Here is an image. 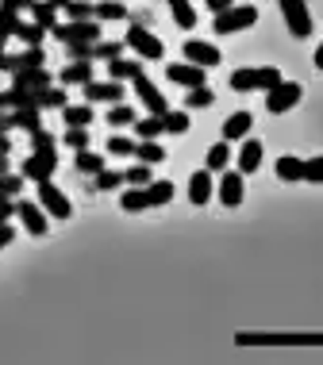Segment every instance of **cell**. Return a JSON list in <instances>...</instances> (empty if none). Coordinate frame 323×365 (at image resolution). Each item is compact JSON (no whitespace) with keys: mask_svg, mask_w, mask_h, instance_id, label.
Segmentation results:
<instances>
[{"mask_svg":"<svg viewBox=\"0 0 323 365\" xmlns=\"http://www.w3.org/2000/svg\"><path fill=\"white\" fill-rule=\"evenodd\" d=\"M281 81V70L277 66H250V70H235L227 77V85L235 93H266Z\"/></svg>","mask_w":323,"mask_h":365,"instance_id":"obj_1","label":"cell"},{"mask_svg":"<svg viewBox=\"0 0 323 365\" xmlns=\"http://www.w3.org/2000/svg\"><path fill=\"white\" fill-rule=\"evenodd\" d=\"M254 24H258V8L254 4H231L212 16V31H220V35H239Z\"/></svg>","mask_w":323,"mask_h":365,"instance_id":"obj_2","label":"cell"},{"mask_svg":"<svg viewBox=\"0 0 323 365\" xmlns=\"http://www.w3.org/2000/svg\"><path fill=\"white\" fill-rule=\"evenodd\" d=\"M123 43L131 46V51L143 58V62H162V58H165V46H162V38L154 35V31H146V27L139 24V19H135V24L127 27Z\"/></svg>","mask_w":323,"mask_h":365,"instance_id":"obj_3","label":"cell"},{"mask_svg":"<svg viewBox=\"0 0 323 365\" xmlns=\"http://www.w3.org/2000/svg\"><path fill=\"white\" fill-rule=\"evenodd\" d=\"M51 35L58 43H101V19H66V24H54Z\"/></svg>","mask_w":323,"mask_h":365,"instance_id":"obj_4","label":"cell"},{"mask_svg":"<svg viewBox=\"0 0 323 365\" xmlns=\"http://www.w3.org/2000/svg\"><path fill=\"white\" fill-rule=\"evenodd\" d=\"M300 96H304V85L281 77L273 88H266V112L270 115H285V112H292V108L300 104Z\"/></svg>","mask_w":323,"mask_h":365,"instance_id":"obj_5","label":"cell"},{"mask_svg":"<svg viewBox=\"0 0 323 365\" xmlns=\"http://www.w3.org/2000/svg\"><path fill=\"white\" fill-rule=\"evenodd\" d=\"M54 170H58V154L54 150H31L24 158V162H19V173L27 177V181H51L54 177Z\"/></svg>","mask_w":323,"mask_h":365,"instance_id":"obj_6","label":"cell"},{"mask_svg":"<svg viewBox=\"0 0 323 365\" xmlns=\"http://www.w3.org/2000/svg\"><path fill=\"white\" fill-rule=\"evenodd\" d=\"M281 4V16H285V27L292 38H308L312 35V12L304 0H277Z\"/></svg>","mask_w":323,"mask_h":365,"instance_id":"obj_7","label":"cell"},{"mask_svg":"<svg viewBox=\"0 0 323 365\" xmlns=\"http://www.w3.org/2000/svg\"><path fill=\"white\" fill-rule=\"evenodd\" d=\"M35 189H39V204L46 208V215H54V220H70V215H73L70 196H66L62 189H58L54 181H39Z\"/></svg>","mask_w":323,"mask_h":365,"instance_id":"obj_8","label":"cell"},{"mask_svg":"<svg viewBox=\"0 0 323 365\" xmlns=\"http://www.w3.org/2000/svg\"><path fill=\"white\" fill-rule=\"evenodd\" d=\"M16 215L19 223H24L27 235H35V239H43L46 231H51V220H46V208L39 200H16Z\"/></svg>","mask_w":323,"mask_h":365,"instance_id":"obj_9","label":"cell"},{"mask_svg":"<svg viewBox=\"0 0 323 365\" xmlns=\"http://www.w3.org/2000/svg\"><path fill=\"white\" fill-rule=\"evenodd\" d=\"M131 88H135V96L143 101V108H146L150 115H165V112H170V101H165V96L158 93V85H154L146 73H139V77H135V81H131Z\"/></svg>","mask_w":323,"mask_h":365,"instance_id":"obj_10","label":"cell"},{"mask_svg":"<svg viewBox=\"0 0 323 365\" xmlns=\"http://www.w3.org/2000/svg\"><path fill=\"white\" fill-rule=\"evenodd\" d=\"M35 66H46V51L43 46H27L19 54H0V73H19V70H35Z\"/></svg>","mask_w":323,"mask_h":365,"instance_id":"obj_11","label":"cell"},{"mask_svg":"<svg viewBox=\"0 0 323 365\" xmlns=\"http://www.w3.org/2000/svg\"><path fill=\"white\" fill-rule=\"evenodd\" d=\"M215 192H220V204H223V208H239L242 196H247L242 173H239V170H223L220 181H215Z\"/></svg>","mask_w":323,"mask_h":365,"instance_id":"obj_12","label":"cell"},{"mask_svg":"<svg viewBox=\"0 0 323 365\" xmlns=\"http://www.w3.org/2000/svg\"><path fill=\"white\" fill-rule=\"evenodd\" d=\"M81 93H85V101L89 104H120L123 96H127V88L123 81H89V85H81Z\"/></svg>","mask_w":323,"mask_h":365,"instance_id":"obj_13","label":"cell"},{"mask_svg":"<svg viewBox=\"0 0 323 365\" xmlns=\"http://www.w3.org/2000/svg\"><path fill=\"white\" fill-rule=\"evenodd\" d=\"M208 70L197 62H170L165 66V77H170L173 85H181V88H197V85H208V77H204Z\"/></svg>","mask_w":323,"mask_h":365,"instance_id":"obj_14","label":"cell"},{"mask_svg":"<svg viewBox=\"0 0 323 365\" xmlns=\"http://www.w3.org/2000/svg\"><path fill=\"white\" fill-rule=\"evenodd\" d=\"M181 54H185V62H197V66H204V70H215L220 66V46L215 43H204V38H189V43L181 46Z\"/></svg>","mask_w":323,"mask_h":365,"instance_id":"obj_15","label":"cell"},{"mask_svg":"<svg viewBox=\"0 0 323 365\" xmlns=\"http://www.w3.org/2000/svg\"><path fill=\"white\" fill-rule=\"evenodd\" d=\"M212 189H215L212 170H197V173L189 177V200L197 204V208H204V204L212 200Z\"/></svg>","mask_w":323,"mask_h":365,"instance_id":"obj_16","label":"cell"},{"mask_svg":"<svg viewBox=\"0 0 323 365\" xmlns=\"http://www.w3.org/2000/svg\"><path fill=\"white\" fill-rule=\"evenodd\" d=\"M273 173H277V181H285V185L304 181V158H297V154H281V158H277V165H273Z\"/></svg>","mask_w":323,"mask_h":365,"instance_id":"obj_17","label":"cell"},{"mask_svg":"<svg viewBox=\"0 0 323 365\" xmlns=\"http://www.w3.org/2000/svg\"><path fill=\"white\" fill-rule=\"evenodd\" d=\"M143 73V58L135 54V58H112V62H108V77H112V81H135V77Z\"/></svg>","mask_w":323,"mask_h":365,"instance_id":"obj_18","label":"cell"},{"mask_svg":"<svg viewBox=\"0 0 323 365\" xmlns=\"http://www.w3.org/2000/svg\"><path fill=\"white\" fill-rule=\"evenodd\" d=\"M46 85H54V77L46 66H35V70H19L12 73V88H46Z\"/></svg>","mask_w":323,"mask_h":365,"instance_id":"obj_19","label":"cell"},{"mask_svg":"<svg viewBox=\"0 0 323 365\" xmlns=\"http://www.w3.org/2000/svg\"><path fill=\"white\" fill-rule=\"evenodd\" d=\"M262 154H266V150H262V143H258V139H242L239 154H235V158H239V173L247 177V173L258 170V165H262Z\"/></svg>","mask_w":323,"mask_h":365,"instance_id":"obj_20","label":"cell"},{"mask_svg":"<svg viewBox=\"0 0 323 365\" xmlns=\"http://www.w3.org/2000/svg\"><path fill=\"white\" fill-rule=\"evenodd\" d=\"M250 127H254V115L250 112H235V115L223 120V139L239 143V139H247V135H250Z\"/></svg>","mask_w":323,"mask_h":365,"instance_id":"obj_21","label":"cell"},{"mask_svg":"<svg viewBox=\"0 0 323 365\" xmlns=\"http://www.w3.org/2000/svg\"><path fill=\"white\" fill-rule=\"evenodd\" d=\"M227 165H231V143H227V139L212 143V146H208V154H204V170H212V173H223Z\"/></svg>","mask_w":323,"mask_h":365,"instance_id":"obj_22","label":"cell"},{"mask_svg":"<svg viewBox=\"0 0 323 365\" xmlns=\"http://www.w3.org/2000/svg\"><path fill=\"white\" fill-rule=\"evenodd\" d=\"M58 81H62V85H89L93 81V62H70V66H62Z\"/></svg>","mask_w":323,"mask_h":365,"instance_id":"obj_23","label":"cell"},{"mask_svg":"<svg viewBox=\"0 0 323 365\" xmlns=\"http://www.w3.org/2000/svg\"><path fill=\"white\" fill-rule=\"evenodd\" d=\"M66 104H70V96H66L62 88H54V85L35 88V108H39V112H46V108H58V112H62Z\"/></svg>","mask_w":323,"mask_h":365,"instance_id":"obj_24","label":"cell"},{"mask_svg":"<svg viewBox=\"0 0 323 365\" xmlns=\"http://www.w3.org/2000/svg\"><path fill=\"white\" fill-rule=\"evenodd\" d=\"M131 158H135V162H146V165H158V162H165V150H162L158 139H139Z\"/></svg>","mask_w":323,"mask_h":365,"instance_id":"obj_25","label":"cell"},{"mask_svg":"<svg viewBox=\"0 0 323 365\" xmlns=\"http://www.w3.org/2000/svg\"><path fill=\"white\" fill-rule=\"evenodd\" d=\"M62 123L66 127H89L93 123V104L85 101V104H66L62 108Z\"/></svg>","mask_w":323,"mask_h":365,"instance_id":"obj_26","label":"cell"},{"mask_svg":"<svg viewBox=\"0 0 323 365\" xmlns=\"http://www.w3.org/2000/svg\"><path fill=\"white\" fill-rule=\"evenodd\" d=\"M170 12L178 19L181 31H193V27H197V8H193V0H170Z\"/></svg>","mask_w":323,"mask_h":365,"instance_id":"obj_27","label":"cell"},{"mask_svg":"<svg viewBox=\"0 0 323 365\" xmlns=\"http://www.w3.org/2000/svg\"><path fill=\"white\" fill-rule=\"evenodd\" d=\"M73 165H77V173L96 177V173L104 170V154H93L89 146H85V150H73Z\"/></svg>","mask_w":323,"mask_h":365,"instance_id":"obj_28","label":"cell"},{"mask_svg":"<svg viewBox=\"0 0 323 365\" xmlns=\"http://www.w3.org/2000/svg\"><path fill=\"white\" fill-rule=\"evenodd\" d=\"M16 38H19L24 46H43V38H46V27H43V24H35V19H31V24H27V19H19V27H16Z\"/></svg>","mask_w":323,"mask_h":365,"instance_id":"obj_29","label":"cell"},{"mask_svg":"<svg viewBox=\"0 0 323 365\" xmlns=\"http://www.w3.org/2000/svg\"><path fill=\"white\" fill-rule=\"evenodd\" d=\"M135 139H158V135H165V127H162V115H150L146 112L143 120H135Z\"/></svg>","mask_w":323,"mask_h":365,"instance_id":"obj_30","label":"cell"},{"mask_svg":"<svg viewBox=\"0 0 323 365\" xmlns=\"http://www.w3.org/2000/svg\"><path fill=\"white\" fill-rule=\"evenodd\" d=\"M12 120H16V127L19 131H39V127H43V112H39V108H12Z\"/></svg>","mask_w":323,"mask_h":365,"instance_id":"obj_31","label":"cell"},{"mask_svg":"<svg viewBox=\"0 0 323 365\" xmlns=\"http://www.w3.org/2000/svg\"><path fill=\"white\" fill-rule=\"evenodd\" d=\"M173 200V181H150L146 185V204L150 208H162V204Z\"/></svg>","mask_w":323,"mask_h":365,"instance_id":"obj_32","label":"cell"},{"mask_svg":"<svg viewBox=\"0 0 323 365\" xmlns=\"http://www.w3.org/2000/svg\"><path fill=\"white\" fill-rule=\"evenodd\" d=\"M96 19H101V24L127 19V4H123V0H96Z\"/></svg>","mask_w":323,"mask_h":365,"instance_id":"obj_33","label":"cell"},{"mask_svg":"<svg viewBox=\"0 0 323 365\" xmlns=\"http://www.w3.org/2000/svg\"><path fill=\"white\" fill-rule=\"evenodd\" d=\"M120 185H127V181H123V173H116V170H108V165H104V170L93 177L89 189H93V192H112V189H120Z\"/></svg>","mask_w":323,"mask_h":365,"instance_id":"obj_34","label":"cell"},{"mask_svg":"<svg viewBox=\"0 0 323 365\" xmlns=\"http://www.w3.org/2000/svg\"><path fill=\"white\" fill-rule=\"evenodd\" d=\"M123 46L127 43H104V38H101V43L89 46V62H112V58L123 54Z\"/></svg>","mask_w":323,"mask_h":365,"instance_id":"obj_35","label":"cell"},{"mask_svg":"<svg viewBox=\"0 0 323 365\" xmlns=\"http://www.w3.org/2000/svg\"><path fill=\"white\" fill-rule=\"evenodd\" d=\"M135 120H139V115H135V108H131V104H123V101L108 108V123H112L116 131H120V127H131Z\"/></svg>","mask_w":323,"mask_h":365,"instance_id":"obj_36","label":"cell"},{"mask_svg":"<svg viewBox=\"0 0 323 365\" xmlns=\"http://www.w3.org/2000/svg\"><path fill=\"white\" fill-rule=\"evenodd\" d=\"M31 19H35V24H43L46 31H51V27L58 24V8L51 4V0H35V4H31Z\"/></svg>","mask_w":323,"mask_h":365,"instance_id":"obj_37","label":"cell"},{"mask_svg":"<svg viewBox=\"0 0 323 365\" xmlns=\"http://www.w3.org/2000/svg\"><path fill=\"white\" fill-rule=\"evenodd\" d=\"M24 173H4L0 177V200H19V192H24Z\"/></svg>","mask_w":323,"mask_h":365,"instance_id":"obj_38","label":"cell"},{"mask_svg":"<svg viewBox=\"0 0 323 365\" xmlns=\"http://www.w3.org/2000/svg\"><path fill=\"white\" fill-rule=\"evenodd\" d=\"M162 127H165L170 135H185V131L193 127V120H189V112H173V108H170V112L162 115Z\"/></svg>","mask_w":323,"mask_h":365,"instance_id":"obj_39","label":"cell"},{"mask_svg":"<svg viewBox=\"0 0 323 365\" xmlns=\"http://www.w3.org/2000/svg\"><path fill=\"white\" fill-rule=\"evenodd\" d=\"M120 208L123 212H146V208H150V204H146V189H139V185H135V189H127L120 196Z\"/></svg>","mask_w":323,"mask_h":365,"instance_id":"obj_40","label":"cell"},{"mask_svg":"<svg viewBox=\"0 0 323 365\" xmlns=\"http://www.w3.org/2000/svg\"><path fill=\"white\" fill-rule=\"evenodd\" d=\"M123 181H127V185H139V189H146V185L154 181V177H150V165H146V162H135L131 170H123Z\"/></svg>","mask_w":323,"mask_h":365,"instance_id":"obj_41","label":"cell"},{"mask_svg":"<svg viewBox=\"0 0 323 365\" xmlns=\"http://www.w3.org/2000/svg\"><path fill=\"white\" fill-rule=\"evenodd\" d=\"M66 16L70 19H96V0H70Z\"/></svg>","mask_w":323,"mask_h":365,"instance_id":"obj_42","label":"cell"},{"mask_svg":"<svg viewBox=\"0 0 323 365\" xmlns=\"http://www.w3.org/2000/svg\"><path fill=\"white\" fill-rule=\"evenodd\" d=\"M212 101H215V93L208 85H197V88L185 93V104H189V108H212Z\"/></svg>","mask_w":323,"mask_h":365,"instance_id":"obj_43","label":"cell"},{"mask_svg":"<svg viewBox=\"0 0 323 365\" xmlns=\"http://www.w3.org/2000/svg\"><path fill=\"white\" fill-rule=\"evenodd\" d=\"M62 143L70 146V150H85V146H89V127H66Z\"/></svg>","mask_w":323,"mask_h":365,"instance_id":"obj_44","label":"cell"},{"mask_svg":"<svg viewBox=\"0 0 323 365\" xmlns=\"http://www.w3.org/2000/svg\"><path fill=\"white\" fill-rule=\"evenodd\" d=\"M135 143H139V139H127V135H112V139H108V154L131 158V154H135Z\"/></svg>","mask_w":323,"mask_h":365,"instance_id":"obj_45","label":"cell"},{"mask_svg":"<svg viewBox=\"0 0 323 365\" xmlns=\"http://www.w3.org/2000/svg\"><path fill=\"white\" fill-rule=\"evenodd\" d=\"M31 150H58V139L46 127H39V131H31Z\"/></svg>","mask_w":323,"mask_h":365,"instance_id":"obj_46","label":"cell"},{"mask_svg":"<svg viewBox=\"0 0 323 365\" xmlns=\"http://www.w3.org/2000/svg\"><path fill=\"white\" fill-rule=\"evenodd\" d=\"M304 181L308 185H323V154H316V158L304 162Z\"/></svg>","mask_w":323,"mask_h":365,"instance_id":"obj_47","label":"cell"},{"mask_svg":"<svg viewBox=\"0 0 323 365\" xmlns=\"http://www.w3.org/2000/svg\"><path fill=\"white\" fill-rule=\"evenodd\" d=\"M16 27H19V12H8V8H0V35L12 38Z\"/></svg>","mask_w":323,"mask_h":365,"instance_id":"obj_48","label":"cell"},{"mask_svg":"<svg viewBox=\"0 0 323 365\" xmlns=\"http://www.w3.org/2000/svg\"><path fill=\"white\" fill-rule=\"evenodd\" d=\"M35 0H0V8H8V12H31Z\"/></svg>","mask_w":323,"mask_h":365,"instance_id":"obj_49","label":"cell"},{"mask_svg":"<svg viewBox=\"0 0 323 365\" xmlns=\"http://www.w3.org/2000/svg\"><path fill=\"white\" fill-rule=\"evenodd\" d=\"M12 239H16V227L12 223H0V250H4V246H12Z\"/></svg>","mask_w":323,"mask_h":365,"instance_id":"obj_50","label":"cell"},{"mask_svg":"<svg viewBox=\"0 0 323 365\" xmlns=\"http://www.w3.org/2000/svg\"><path fill=\"white\" fill-rule=\"evenodd\" d=\"M16 215V200H0V223H8Z\"/></svg>","mask_w":323,"mask_h":365,"instance_id":"obj_51","label":"cell"},{"mask_svg":"<svg viewBox=\"0 0 323 365\" xmlns=\"http://www.w3.org/2000/svg\"><path fill=\"white\" fill-rule=\"evenodd\" d=\"M204 4H208V12L215 16V12H223V8H231L235 0H204Z\"/></svg>","mask_w":323,"mask_h":365,"instance_id":"obj_52","label":"cell"},{"mask_svg":"<svg viewBox=\"0 0 323 365\" xmlns=\"http://www.w3.org/2000/svg\"><path fill=\"white\" fill-rule=\"evenodd\" d=\"M16 120H12V112H0V131H12Z\"/></svg>","mask_w":323,"mask_h":365,"instance_id":"obj_53","label":"cell"},{"mask_svg":"<svg viewBox=\"0 0 323 365\" xmlns=\"http://www.w3.org/2000/svg\"><path fill=\"white\" fill-rule=\"evenodd\" d=\"M0 154H12V139H8V131H0Z\"/></svg>","mask_w":323,"mask_h":365,"instance_id":"obj_54","label":"cell"},{"mask_svg":"<svg viewBox=\"0 0 323 365\" xmlns=\"http://www.w3.org/2000/svg\"><path fill=\"white\" fill-rule=\"evenodd\" d=\"M12 173V162H8V154H0V177Z\"/></svg>","mask_w":323,"mask_h":365,"instance_id":"obj_55","label":"cell"},{"mask_svg":"<svg viewBox=\"0 0 323 365\" xmlns=\"http://www.w3.org/2000/svg\"><path fill=\"white\" fill-rule=\"evenodd\" d=\"M0 112H12V101H8V93H0Z\"/></svg>","mask_w":323,"mask_h":365,"instance_id":"obj_56","label":"cell"},{"mask_svg":"<svg viewBox=\"0 0 323 365\" xmlns=\"http://www.w3.org/2000/svg\"><path fill=\"white\" fill-rule=\"evenodd\" d=\"M316 70H323V43L316 46Z\"/></svg>","mask_w":323,"mask_h":365,"instance_id":"obj_57","label":"cell"},{"mask_svg":"<svg viewBox=\"0 0 323 365\" xmlns=\"http://www.w3.org/2000/svg\"><path fill=\"white\" fill-rule=\"evenodd\" d=\"M51 4H54V8H66V4H70V0H51Z\"/></svg>","mask_w":323,"mask_h":365,"instance_id":"obj_58","label":"cell"},{"mask_svg":"<svg viewBox=\"0 0 323 365\" xmlns=\"http://www.w3.org/2000/svg\"><path fill=\"white\" fill-rule=\"evenodd\" d=\"M4 43H8V35H0V54H4Z\"/></svg>","mask_w":323,"mask_h":365,"instance_id":"obj_59","label":"cell"}]
</instances>
